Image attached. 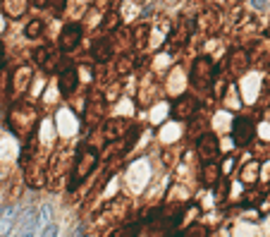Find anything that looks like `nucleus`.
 <instances>
[{
  "mask_svg": "<svg viewBox=\"0 0 270 237\" xmlns=\"http://www.w3.org/2000/svg\"><path fill=\"white\" fill-rule=\"evenodd\" d=\"M96 163H98V151H96V149H93V147H82V149H79V156H76V160H74V173H72L69 187L74 189L82 180H86Z\"/></svg>",
  "mask_w": 270,
  "mask_h": 237,
  "instance_id": "1",
  "label": "nucleus"
},
{
  "mask_svg": "<svg viewBox=\"0 0 270 237\" xmlns=\"http://www.w3.org/2000/svg\"><path fill=\"white\" fill-rule=\"evenodd\" d=\"M213 65L208 58H199L194 60V67H191V84H194L196 89L201 91H208L210 89V82H213Z\"/></svg>",
  "mask_w": 270,
  "mask_h": 237,
  "instance_id": "2",
  "label": "nucleus"
},
{
  "mask_svg": "<svg viewBox=\"0 0 270 237\" xmlns=\"http://www.w3.org/2000/svg\"><path fill=\"white\" fill-rule=\"evenodd\" d=\"M14 115H20V120L17 118H10V125L17 130V132H29L31 130V125L36 122V113L31 105H17V108H12Z\"/></svg>",
  "mask_w": 270,
  "mask_h": 237,
  "instance_id": "3",
  "label": "nucleus"
},
{
  "mask_svg": "<svg viewBox=\"0 0 270 237\" xmlns=\"http://www.w3.org/2000/svg\"><path fill=\"white\" fill-rule=\"evenodd\" d=\"M79 41H82V24H67L60 34V50L69 53L79 46Z\"/></svg>",
  "mask_w": 270,
  "mask_h": 237,
  "instance_id": "4",
  "label": "nucleus"
},
{
  "mask_svg": "<svg viewBox=\"0 0 270 237\" xmlns=\"http://www.w3.org/2000/svg\"><path fill=\"white\" fill-rule=\"evenodd\" d=\"M254 137V127H251L249 118H237L235 120V130H232V139L237 147H246L249 139Z\"/></svg>",
  "mask_w": 270,
  "mask_h": 237,
  "instance_id": "5",
  "label": "nucleus"
},
{
  "mask_svg": "<svg viewBox=\"0 0 270 237\" xmlns=\"http://www.w3.org/2000/svg\"><path fill=\"white\" fill-rule=\"evenodd\" d=\"M76 84H79V72H76L74 67H65V70L60 72V79H57L60 94H63V96H69V94L76 89Z\"/></svg>",
  "mask_w": 270,
  "mask_h": 237,
  "instance_id": "6",
  "label": "nucleus"
},
{
  "mask_svg": "<svg viewBox=\"0 0 270 237\" xmlns=\"http://www.w3.org/2000/svg\"><path fill=\"white\" fill-rule=\"evenodd\" d=\"M199 156L203 160H213L218 156V137L215 134H203L201 139H199Z\"/></svg>",
  "mask_w": 270,
  "mask_h": 237,
  "instance_id": "7",
  "label": "nucleus"
},
{
  "mask_svg": "<svg viewBox=\"0 0 270 237\" xmlns=\"http://www.w3.org/2000/svg\"><path fill=\"white\" fill-rule=\"evenodd\" d=\"M36 225H38V216H36V211H27L24 218H22L20 228H17V235H14V237H34Z\"/></svg>",
  "mask_w": 270,
  "mask_h": 237,
  "instance_id": "8",
  "label": "nucleus"
},
{
  "mask_svg": "<svg viewBox=\"0 0 270 237\" xmlns=\"http://www.w3.org/2000/svg\"><path fill=\"white\" fill-rule=\"evenodd\" d=\"M14 216H17V206H7V209L0 213V237H5L12 232Z\"/></svg>",
  "mask_w": 270,
  "mask_h": 237,
  "instance_id": "9",
  "label": "nucleus"
},
{
  "mask_svg": "<svg viewBox=\"0 0 270 237\" xmlns=\"http://www.w3.org/2000/svg\"><path fill=\"white\" fill-rule=\"evenodd\" d=\"M196 108V98L194 96H182L180 101H177V105H175V118H189L191 113H194Z\"/></svg>",
  "mask_w": 270,
  "mask_h": 237,
  "instance_id": "10",
  "label": "nucleus"
},
{
  "mask_svg": "<svg viewBox=\"0 0 270 237\" xmlns=\"http://www.w3.org/2000/svg\"><path fill=\"white\" fill-rule=\"evenodd\" d=\"M36 60L43 65L46 72H53L55 70V63H57V56H50V48H41L36 53Z\"/></svg>",
  "mask_w": 270,
  "mask_h": 237,
  "instance_id": "11",
  "label": "nucleus"
},
{
  "mask_svg": "<svg viewBox=\"0 0 270 237\" xmlns=\"http://www.w3.org/2000/svg\"><path fill=\"white\" fill-rule=\"evenodd\" d=\"M93 56H96V60H108L110 58V46H108V41H101L93 46Z\"/></svg>",
  "mask_w": 270,
  "mask_h": 237,
  "instance_id": "12",
  "label": "nucleus"
},
{
  "mask_svg": "<svg viewBox=\"0 0 270 237\" xmlns=\"http://www.w3.org/2000/svg\"><path fill=\"white\" fill-rule=\"evenodd\" d=\"M215 180H218V166L208 163L206 170H203V182H206V185H213Z\"/></svg>",
  "mask_w": 270,
  "mask_h": 237,
  "instance_id": "13",
  "label": "nucleus"
},
{
  "mask_svg": "<svg viewBox=\"0 0 270 237\" xmlns=\"http://www.w3.org/2000/svg\"><path fill=\"white\" fill-rule=\"evenodd\" d=\"M41 29H43L41 20H31V22H29V27H27V36H29V39H36V36L41 34Z\"/></svg>",
  "mask_w": 270,
  "mask_h": 237,
  "instance_id": "14",
  "label": "nucleus"
},
{
  "mask_svg": "<svg viewBox=\"0 0 270 237\" xmlns=\"http://www.w3.org/2000/svg\"><path fill=\"white\" fill-rule=\"evenodd\" d=\"M137 230H139V225H137V223H129V225H125L122 230L112 232L110 237H134V235H137Z\"/></svg>",
  "mask_w": 270,
  "mask_h": 237,
  "instance_id": "15",
  "label": "nucleus"
},
{
  "mask_svg": "<svg viewBox=\"0 0 270 237\" xmlns=\"http://www.w3.org/2000/svg\"><path fill=\"white\" fill-rule=\"evenodd\" d=\"M41 237H57V225H53V223H48L46 228H43V232H41Z\"/></svg>",
  "mask_w": 270,
  "mask_h": 237,
  "instance_id": "16",
  "label": "nucleus"
},
{
  "mask_svg": "<svg viewBox=\"0 0 270 237\" xmlns=\"http://www.w3.org/2000/svg\"><path fill=\"white\" fill-rule=\"evenodd\" d=\"M63 7H65V0H50V10H53L55 14L63 12Z\"/></svg>",
  "mask_w": 270,
  "mask_h": 237,
  "instance_id": "17",
  "label": "nucleus"
},
{
  "mask_svg": "<svg viewBox=\"0 0 270 237\" xmlns=\"http://www.w3.org/2000/svg\"><path fill=\"white\" fill-rule=\"evenodd\" d=\"M48 218H50V209H48V206H43L41 216H38V221H41L38 225H48Z\"/></svg>",
  "mask_w": 270,
  "mask_h": 237,
  "instance_id": "18",
  "label": "nucleus"
},
{
  "mask_svg": "<svg viewBox=\"0 0 270 237\" xmlns=\"http://www.w3.org/2000/svg\"><path fill=\"white\" fill-rule=\"evenodd\" d=\"M270 0H251V5L256 7V10H263V7H268Z\"/></svg>",
  "mask_w": 270,
  "mask_h": 237,
  "instance_id": "19",
  "label": "nucleus"
},
{
  "mask_svg": "<svg viewBox=\"0 0 270 237\" xmlns=\"http://www.w3.org/2000/svg\"><path fill=\"white\" fill-rule=\"evenodd\" d=\"M251 177H256V163H254V168H249V170L244 173V180H251Z\"/></svg>",
  "mask_w": 270,
  "mask_h": 237,
  "instance_id": "20",
  "label": "nucleus"
},
{
  "mask_svg": "<svg viewBox=\"0 0 270 237\" xmlns=\"http://www.w3.org/2000/svg\"><path fill=\"white\" fill-rule=\"evenodd\" d=\"M72 237H82V228H76V230H74V235H72Z\"/></svg>",
  "mask_w": 270,
  "mask_h": 237,
  "instance_id": "21",
  "label": "nucleus"
}]
</instances>
